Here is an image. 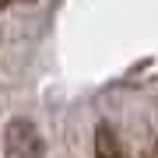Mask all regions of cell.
I'll return each instance as SVG.
<instances>
[{
  "mask_svg": "<svg viewBox=\"0 0 158 158\" xmlns=\"http://www.w3.org/2000/svg\"><path fill=\"white\" fill-rule=\"evenodd\" d=\"M4 151L7 158H46V141L32 119L18 116L4 130Z\"/></svg>",
  "mask_w": 158,
  "mask_h": 158,
  "instance_id": "6da1fadb",
  "label": "cell"
},
{
  "mask_svg": "<svg viewBox=\"0 0 158 158\" xmlns=\"http://www.w3.org/2000/svg\"><path fill=\"white\" fill-rule=\"evenodd\" d=\"M95 158H127L123 141H119L113 123H98L95 127Z\"/></svg>",
  "mask_w": 158,
  "mask_h": 158,
  "instance_id": "7a4b0ae2",
  "label": "cell"
},
{
  "mask_svg": "<svg viewBox=\"0 0 158 158\" xmlns=\"http://www.w3.org/2000/svg\"><path fill=\"white\" fill-rule=\"evenodd\" d=\"M148 155H151V158H158V141H155L151 148H148Z\"/></svg>",
  "mask_w": 158,
  "mask_h": 158,
  "instance_id": "3957f363",
  "label": "cell"
},
{
  "mask_svg": "<svg viewBox=\"0 0 158 158\" xmlns=\"http://www.w3.org/2000/svg\"><path fill=\"white\" fill-rule=\"evenodd\" d=\"M7 4H11V0H0V7H7Z\"/></svg>",
  "mask_w": 158,
  "mask_h": 158,
  "instance_id": "277c9868",
  "label": "cell"
}]
</instances>
